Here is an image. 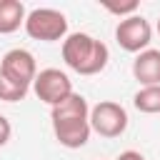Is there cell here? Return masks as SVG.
<instances>
[{
  "mask_svg": "<svg viewBox=\"0 0 160 160\" xmlns=\"http://www.w3.org/2000/svg\"><path fill=\"white\" fill-rule=\"evenodd\" d=\"M50 122H52V132L55 140L68 148V150H78L90 140V105L80 92L68 95L60 105L50 108Z\"/></svg>",
  "mask_w": 160,
  "mask_h": 160,
  "instance_id": "1",
  "label": "cell"
},
{
  "mask_svg": "<svg viewBox=\"0 0 160 160\" xmlns=\"http://www.w3.org/2000/svg\"><path fill=\"white\" fill-rule=\"evenodd\" d=\"M62 60L78 75H98L110 60V50L102 40L88 32H70L62 40Z\"/></svg>",
  "mask_w": 160,
  "mask_h": 160,
  "instance_id": "2",
  "label": "cell"
},
{
  "mask_svg": "<svg viewBox=\"0 0 160 160\" xmlns=\"http://www.w3.org/2000/svg\"><path fill=\"white\" fill-rule=\"evenodd\" d=\"M25 32L32 40H42V42H55V40H65L68 32V18L55 10V8H35L28 12L25 18Z\"/></svg>",
  "mask_w": 160,
  "mask_h": 160,
  "instance_id": "3",
  "label": "cell"
},
{
  "mask_svg": "<svg viewBox=\"0 0 160 160\" xmlns=\"http://www.w3.org/2000/svg\"><path fill=\"white\" fill-rule=\"evenodd\" d=\"M128 110L115 100H100L90 108V128L100 138H120L128 130Z\"/></svg>",
  "mask_w": 160,
  "mask_h": 160,
  "instance_id": "4",
  "label": "cell"
},
{
  "mask_svg": "<svg viewBox=\"0 0 160 160\" xmlns=\"http://www.w3.org/2000/svg\"><path fill=\"white\" fill-rule=\"evenodd\" d=\"M32 92L38 95L40 102L55 108V105H60L68 95H72L75 90H72V80H70L62 70H58V68H45V70L38 72V78H35V82H32Z\"/></svg>",
  "mask_w": 160,
  "mask_h": 160,
  "instance_id": "5",
  "label": "cell"
},
{
  "mask_svg": "<svg viewBox=\"0 0 160 160\" xmlns=\"http://www.w3.org/2000/svg\"><path fill=\"white\" fill-rule=\"evenodd\" d=\"M115 40H118V45L125 52H135L138 55V52L148 50V45L152 40V28H150V22L142 15H130V18L118 22Z\"/></svg>",
  "mask_w": 160,
  "mask_h": 160,
  "instance_id": "6",
  "label": "cell"
},
{
  "mask_svg": "<svg viewBox=\"0 0 160 160\" xmlns=\"http://www.w3.org/2000/svg\"><path fill=\"white\" fill-rule=\"evenodd\" d=\"M0 72L25 88H32L35 78H38V62H35V55L25 48H12L2 55L0 60Z\"/></svg>",
  "mask_w": 160,
  "mask_h": 160,
  "instance_id": "7",
  "label": "cell"
},
{
  "mask_svg": "<svg viewBox=\"0 0 160 160\" xmlns=\"http://www.w3.org/2000/svg\"><path fill=\"white\" fill-rule=\"evenodd\" d=\"M132 78L140 82V88L160 85V50L148 48L138 52L132 60Z\"/></svg>",
  "mask_w": 160,
  "mask_h": 160,
  "instance_id": "8",
  "label": "cell"
},
{
  "mask_svg": "<svg viewBox=\"0 0 160 160\" xmlns=\"http://www.w3.org/2000/svg\"><path fill=\"white\" fill-rule=\"evenodd\" d=\"M25 5L20 0H0V35H10L25 28Z\"/></svg>",
  "mask_w": 160,
  "mask_h": 160,
  "instance_id": "9",
  "label": "cell"
},
{
  "mask_svg": "<svg viewBox=\"0 0 160 160\" xmlns=\"http://www.w3.org/2000/svg\"><path fill=\"white\" fill-rule=\"evenodd\" d=\"M132 105H135L138 112H145V115L160 112V85L140 88V90L132 95Z\"/></svg>",
  "mask_w": 160,
  "mask_h": 160,
  "instance_id": "10",
  "label": "cell"
},
{
  "mask_svg": "<svg viewBox=\"0 0 160 160\" xmlns=\"http://www.w3.org/2000/svg\"><path fill=\"white\" fill-rule=\"evenodd\" d=\"M28 90H30V88H25V85L10 80V78H5V75L0 72V100H2V102H18V100H25Z\"/></svg>",
  "mask_w": 160,
  "mask_h": 160,
  "instance_id": "11",
  "label": "cell"
},
{
  "mask_svg": "<svg viewBox=\"0 0 160 160\" xmlns=\"http://www.w3.org/2000/svg\"><path fill=\"white\" fill-rule=\"evenodd\" d=\"M102 8L108 10V12H112V15H118L120 20H125V18H130V15H138V0H128V2H110V0H105L102 2Z\"/></svg>",
  "mask_w": 160,
  "mask_h": 160,
  "instance_id": "12",
  "label": "cell"
},
{
  "mask_svg": "<svg viewBox=\"0 0 160 160\" xmlns=\"http://www.w3.org/2000/svg\"><path fill=\"white\" fill-rule=\"evenodd\" d=\"M10 135H12V125L5 115H0V148H5L10 142Z\"/></svg>",
  "mask_w": 160,
  "mask_h": 160,
  "instance_id": "13",
  "label": "cell"
},
{
  "mask_svg": "<svg viewBox=\"0 0 160 160\" xmlns=\"http://www.w3.org/2000/svg\"><path fill=\"white\" fill-rule=\"evenodd\" d=\"M115 160H145V158H142V152H138V150H122Z\"/></svg>",
  "mask_w": 160,
  "mask_h": 160,
  "instance_id": "14",
  "label": "cell"
},
{
  "mask_svg": "<svg viewBox=\"0 0 160 160\" xmlns=\"http://www.w3.org/2000/svg\"><path fill=\"white\" fill-rule=\"evenodd\" d=\"M158 35H160V18H158Z\"/></svg>",
  "mask_w": 160,
  "mask_h": 160,
  "instance_id": "15",
  "label": "cell"
}]
</instances>
